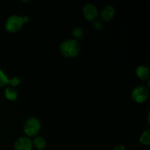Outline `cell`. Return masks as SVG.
I'll return each mask as SVG.
<instances>
[{
    "label": "cell",
    "instance_id": "obj_11",
    "mask_svg": "<svg viewBox=\"0 0 150 150\" xmlns=\"http://www.w3.org/2000/svg\"><path fill=\"white\" fill-rule=\"evenodd\" d=\"M140 142L143 144L149 145L150 144V131L149 130H146L142 133L140 137Z\"/></svg>",
    "mask_w": 150,
    "mask_h": 150
},
{
    "label": "cell",
    "instance_id": "obj_6",
    "mask_svg": "<svg viewBox=\"0 0 150 150\" xmlns=\"http://www.w3.org/2000/svg\"><path fill=\"white\" fill-rule=\"evenodd\" d=\"M83 15L89 21H93L98 17V10L94 4H86L83 7Z\"/></svg>",
    "mask_w": 150,
    "mask_h": 150
},
{
    "label": "cell",
    "instance_id": "obj_10",
    "mask_svg": "<svg viewBox=\"0 0 150 150\" xmlns=\"http://www.w3.org/2000/svg\"><path fill=\"white\" fill-rule=\"evenodd\" d=\"M33 144L35 146V147L38 150H42L45 147V145H46L45 140L43 138L41 137V136H37V137H35L34 139Z\"/></svg>",
    "mask_w": 150,
    "mask_h": 150
},
{
    "label": "cell",
    "instance_id": "obj_7",
    "mask_svg": "<svg viewBox=\"0 0 150 150\" xmlns=\"http://www.w3.org/2000/svg\"><path fill=\"white\" fill-rule=\"evenodd\" d=\"M115 9L113 6L107 5L104 7L100 13V18L103 21H108L114 17Z\"/></svg>",
    "mask_w": 150,
    "mask_h": 150
},
{
    "label": "cell",
    "instance_id": "obj_15",
    "mask_svg": "<svg viewBox=\"0 0 150 150\" xmlns=\"http://www.w3.org/2000/svg\"><path fill=\"white\" fill-rule=\"evenodd\" d=\"M93 26L96 29H101L103 27L102 23L100 21H95L93 23Z\"/></svg>",
    "mask_w": 150,
    "mask_h": 150
},
{
    "label": "cell",
    "instance_id": "obj_13",
    "mask_svg": "<svg viewBox=\"0 0 150 150\" xmlns=\"http://www.w3.org/2000/svg\"><path fill=\"white\" fill-rule=\"evenodd\" d=\"M73 36L76 37V38H82V37H83V29L80 27L75 28L73 31Z\"/></svg>",
    "mask_w": 150,
    "mask_h": 150
},
{
    "label": "cell",
    "instance_id": "obj_16",
    "mask_svg": "<svg viewBox=\"0 0 150 150\" xmlns=\"http://www.w3.org/2000/svg\"><path fill=\"white\" fill-rule=\"evenodd\" d=\"M113 150H128V149H127L125 146H123V145H120V146H116V147Z\"/></svg>",
    "mask_w": 150,
    "mask_h": 150
},
{
    "label": "cell",
    "instance_id": "obj_12",
    "mask_svg": "<svg viewBox=\"0 0 150 150\" xmlns=\"http://www.w3.org/2000/svg\"><path fill=\"white\" fill-rule=\"evenodd\" d=\"M7 83H9V79L3 70L0 68V87L6 86Z\"/></svg>",
    "mask_w": 150,
    "mask_h": 150
},
{
    "label": "cell",
    "instance_id": "obj_4",
    "mask_svg": "<svg viewBox=\"0 0 150 150\" xmlns=\"http://www.w3.org/2000/svg\"><path fill=\"white\" fill-rule=\"evenodd\" d=\"M148 96H149L148 89L143 85L136 86L132 92V98L137 103L144 102L148 98Z\"/></svg>",
    "mask_w": 150,
    "mask_h": 150
},
{
    "label": "cell",
    "instance_id": "obj_14",
    "mask_svg": "<svg viewBox=\"0 0 150 150\" xmlns=\"http://www.w3.org/2000/svg\"><path fill=\"white\" fill-rule=\"evenodd\" d=\"M20 83H21V79H19L18 77H17V76H15V77L9 79V83L11 84L13 86H18Z\"/></svg>",
    "mask_w": 150,
    "mask_h": 150
},
{
    "label": "cell",
    "instance_id": "obj_1",
    "mask_svg": "<svg viewBox=\"0 0 150 150\" xmlns=\"http://www.w3.org/2000/svg\"><path fill=\"white\" fill-rule=\"evenodd\" d=\"M60 49L62 54L67 57H74L79 54L81 45L76 40H67L62 42Z\"/></svg>",
    "mask_w": 150,
    "mask_h": 150
},
{
    "label": "cell",
    "instance_id": "obj_8",
    "mask_svg": "<svg viewBox=\"0 0 150 150\" xmlns=\"http://www.w3.org/2000/svg\"><path fill=\"white\" fill-rule=\"evenodd\" d=\"M136 74L142 80H147L149 78V68L146 66H139L136 68Z\"/></svg>",
    "mask_w": 150,
    "mask_h": 150
},
{
    "label": "cell",
    "instance_id": "obj_9",
    "mask_svg": "<svg viewBox=\"0 0 150 150\" xmlns=\"http://www.w3.org/2000/svg\"><path fill=\"white\" fill-rule=\"evenodd\" d=\"M4 95L5 97L8 100H15L17 99L18 98V92L15 88H13V86H10V87H7L5 89V92H4Z\"/></svg>",
    "mask_w": 150,
    "mask_h": 150
},
{
    "label": "cell",
    "instance_id": "obj_2",
    "mask_svg": "<svg viewBox=\"0 0 150 150\" xmlns=\"http://www.w3.org/2000/svg\"><path fill=\"white\" fill-rule=\"evenodd\" d=\"M29 21V16H22L18 15H13L7 18L5 23V28L8 32H16L20 30L23 26V23Z\"/></svg>",
    "mask_w": 150,
    "mask_h": 150
},
{
    "label": "cell",
    "instance_id": "obj_3",
    "mask_svg": "<svg viewBox=\"0 0 150 150\" xmlns=\"http://www.w3.org/2000/svg\"><path fill=\"white\" fill-rule=\"evenodd\" d=\"M40 129V122L35 117L29 118L23 125V131L29 136H33L38 134Z\"/></svg>",
    "mask_w": 150,
    "mask_h": 150
},
{
    "label": "cell",
    "instance_id": "obj_5",
    "mask_svg": "<svg viewBox=\"0 0 150 150\" xmlns=\"http://www.w3.org/2000/svg\"><path fill=\"white\" fill-rule=\"evenodd\" d=\"M15 150H32V142L26 137H21L16 142Z\"/></svg>",
    "mask_w": 150,
    "mask_h": 150
}]
</instances>
